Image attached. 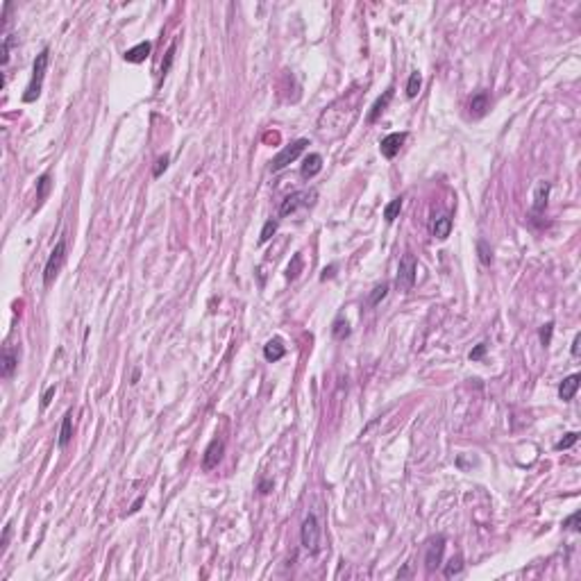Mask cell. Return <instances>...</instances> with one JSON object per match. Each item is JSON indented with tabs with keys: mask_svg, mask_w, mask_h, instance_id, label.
<instances>
[{
	"mask_svg": "<svg viewBox=\"0 0 581 581\" xmlns=\"http://www.w3.org/2000/svg\"><path fill=\"white\" fill-rule=\"evenodd\" d=\"M48 62H50V50L43 48L41 53L37 55L34 59V66H32V80H30L28 89L23 93V103H34V100L41 95V89H43V78H45V68H48Z\"/></svg>",
	"mask_w": 581,
	"mask_h": 581,
	"instance_id": "1",
	"label": "cell"
},
{
	"mask_svg": "<svg viewBox=\"0 0 581 581\" xmlns=\"http://www.w3.org/2000/svg\"><path fill=\"white\" fill-rule=\"evenodd\" d=\"M307 145H309V141H307V139H297V141H293V143L284 145V148H282L280 153L272 157V161H270V170H272V173H280V170H284L286 166L293 164V161H295L297 157L305 153Z\"/></svg>",
	"mask_w": 581,
	"mask_h": 581,
	"instance_id": "2",
	"label": "cell"
},
{
	"mask_svg": "<svg viewBox=\"0 0 581 581\" xmlns=\"http://www.w3.org/2000/svg\"><path fill=\"white\" fill-rule=\"evenodd\" d=\"M300 540H302V547H305L309 554L320 552V524H318V518L313 513L307 515L305 522H302Z\"/></svg>",
	"mask_w": 581,
	"mask_h": 581,
	"instance_id": "3",
	"label": "cell"
},
{
	"mask_svg": "<svg viewBox=\"0 0 581 581\" xmlns=\"http://www.w3.org/2000/svg\"><path fill=\"white\" fill-rule=\"evenodd\" d=\"M64 261H66V239H59L57 245L53 247V252H50L48 261H45V268H43V284L50 286L55 282V277L59 275V270H62Z\"/></svg>",
	"mask_w": 581,
	"mask_h": 581,
	"instance_id": "4",
	"label": "cell"
},
{
	"mask_svg": "<svg viewBox=\"0 0 581 581\" xmlns=\"http://www.w3.org/2000/svg\"><path fill=\"white\" fill-rule=\"evenodd\" d=\"M416 275H418V261L411 252L400 259V270H397V286L400 291H411L413 284H416Z\"/></svg>",
	"mask_w": 581,
	"mask_h": 581,
	"instance_id": "5",
	"label": "cell"
},
{
	"mask_svg": "<svg viewBox=\"0 0 581 581\" xmlns=\"http://www.w3.org/2000/svg\"><path fill=\"white\" fill-rule=\"evenodd\" d=\"M316 200V191H295V193L286 195L280 205V216H291L297 211V207L302 205H313Z\"/></svg>",
	"mask_w": 581,
	"mask_h": 581,
	"instance_id": "6",
	"label": "cell"
},
{
	"mask_svg": "<svg viewBox=\"0 0 581 581\" xmlns=\"http://www.w3.org/2000/svg\"><path fill=\"white\" fill-rule=\"evenodd\" d=\"M443 552H445V536L438 534L436 538L429 540L427 552H425V568L429 572H434V570H438L443 565Z\"/></svg>",
	"mask_w": 581,
	"mask_h": 581,
	"instance_id": "7",
	"label": "cell"
},
{
	"mask_svg": "<svg viewBox=\"0 0 581 581\" xmlns=\"http://www.w3.org/2000/svg\"><path fill=\"white\" fill-rule=\"evenodd\" d=\"M223 452H225V441H223V438H214V441H211L209 445H207V449H205L202 468H205V470H214L220 463V459H223Z\"/></svg>",
	"mask_w": 581,
	"mask_h": 581,
	"instance_id": "8",
	"label": "cell"
},
{
	"mask_svg": "<svg viewBox=\"0 0 581 581\" xmlns=\"http://www.w3.org/2000/svg\"><path fill=\"white\" fill-rule=\"evenodd\" d=\"M407 141V132H393L388 136H384L382 143H380V150L386 159H395V155L400 153L402 143Z\"/></svg>",
	"mask_w": 581,
	"mask_h": 581,
	"instance_id": "9",
	"label": "cell"
},
{
	"mask_svg": "<svg viewBox=\"0 0 581 581\" xmlns=\"http://www.w3.org/2000/svg\"><path fill=\"white\" fill-rule=\"evenodd\" d=\"M488 107H491V95H488V91H479V93H474L472 98H470V116L472 118H482L484 114L488 112Z\"/></svg>",
	"mask_w": 581,
	"mask_h": 581,
	"instance_id": "10",
	"label": "cell"
},
{
	"mask_svg": "<svg viewBox=\"0 0 581 581\" xmlns=\"http://www.w3.org/2000/svg\"><path fill=\"white\" fill-rule=\"evenodd\" d=\"M150 53H153V43H150V41H141V43H136L134 48H130L128 53H125V62L141 64V62H145V59L150 57Z\"/></svg>",
	"mask_w": 581,
	"mask_h": 581,
	"instance_id": "11",
	"label": "cell"
},
{
	"mask_svg": "<svg viewBox=\"0 0 581 581\" xmlns=\"http://www.w3.org/2000/svg\"><path fill=\"white\" fill-rule=\"evenodd\" d=\"M320 170H322V157L318 155V153L307 155V157H305V164H302V168H300V175H302V178H305V180H311V178H316Z\"/></svg>",
	"mask_w": 581,
	"mask_h": 581,
	"instance_id": "12",
	"label": "cell"
},
{
	"mask_svg": "<svg viewBox=\"0 0 581 581\" xmlns=\"http://www.w3.org/2000/svg\"><path fill=\"white\" fill-rule=\"evenodd\" d=\"M579 382H581V375H570V377H565L563 382H561V386H559V397L563 402H570L574 397V393L579 391Z\"/></svg>",
	"mask_w": 581,
	"mask_h": 581,
	"instance_id": "13",
	"label": "cell"
},
{
	"mask_svg": "<svg viewBox=\"0 0 581 581\" xmlns=\"http://www.w3.org/2000/svg\"><path fill=\"white\" fill-rule=\"evenodd\" d=\"M393 91L395 89H386L384 91V95H380V98L375 100V105H372V109H370V114H368V123H377V118L386 112V107H388V103L393 100Z\"/></svg>",
	"mask_w": 581,
	"mask_h": 581,
	"instance_id": "14",
	"label": "cell"
},
{
	"mask_svg": "<svg viewBox=\"0 0 581 581\" xmlns=\"http://www.w3.org/2000/svg\"><path fill=\"white\" fill-rule=\"evenodd\" d=\"M549 182H538L536 184V191H534V211L540 214V211L547 207V198H549Z\"/></svg>",
	"mask_w": 581,
	"mask_h": 581,
	"instance_id": "15",
	"label": "cell"
},
{
	"mask_svg": "<svg viewBox=\"0 0 581 581\" xmlns=\"http://www.w3.org/2000/svg\"><path fill=\"white\" fill-rule=\"evenodd\" d=\"M286 355V347H284V343L280 341V338H272V341H268L264 345V357H266V361H270V363H275V361H280L282 357Z\"/></svg>",
	"mask_w": 581,
	"mask_h": 581,
	"instance_id": "16",
	"label": "cell"
},
{
	"mask_svg": "<svg viewBox=\"0 0 581 581\" xmlns=\"http://www.w3.org/2000/svg\"><path fill=\"white\" fill-rule=\"evenodd\" d=\"M16 366H18L16 352H14L12 347H5V352H3V377H5V380H9V377L14 375Z\"/></svg>",
	"mask_w": 581,
	"mask_h": 581,
	"instance_id": "17",
	"label": "cell"
},
{
	"mask_svg": "<svg viewBox=\"0 0 581 581\" xmlns=\"http://www.w3.org/2000/svg\"><path fill=\"white\" fill-rule=\"evenodd\" d=\"M73 438V413H66L62 418V429H59V447H66Z\"/></svg>",
	"mask_w": 581,
	"mask_h": 581,
	"instance_id": "18",
	"label": "cell"
},
{
	"mask_svg": "<svg viewBox=\"0 0 581 581\" xmlns=\"http://www.w3.org/2000/svg\"><path fill=\"white\" fill-rule=\"evenodd\" d=\"M449 232H452V218H449V216L436 218V223H434V236H436L438 241H445L449 236Z\"/></svg>",
	"mask_w": 581,
	"mask_h": 581,
	"instance_id": "19",
	"label": "cell"
},
{
	"mask_svg": "<svg viewBox=\"0 0 581 581\" xmlns=\"http://www.w3.org/2000/svg\"><path fill=\"white\" fill-rule=\"evenodd\" d=\"M332 334H334L336 341H345V338L352 334L350 322L343 320V318H338V320H334V327H332Z\"/></svg>",
	"mask_w": 581,
	"mask_h": 581,
	"instance_id": "20",
	"label": "cell"
},
{
	"mask_svg": "<svg viewBox=\"0 0 581 581\" xmlns=\"http://www.w3.org/2000/svg\"><path fill=\"white\" fill-rule=\"evenodd\" d=\"M400 211H402V198H395V200L388 202V205L384 207V218H386V223H393V220L400 216Z\"/></svg>",
	"mask_w": 581,
	"mask_h": 581,
	"instance_id": "21",
	"label": "cell"
},
{
	"mask_svg": "<svg viewBox=\"0 0 581 581\" xmlns=\"http://www.w3.org/2000/svg\"><path fill=\"white\" fill-rule=\"evenodd\" d=\"M277 225H280V223H277V220H272V218H270V220H266V223H264V227H261V234H259V243H261V245L268 243L272 236H275Z\"/></svg>",
	"mask_w": 581,
	"mask_h": 581,
	"instance_id": "22",
	"label": "cell"
},
{
	"mask_svg": "<svg viewBox=\"0 0 581 581\" xmlns=\"http://www.w3.org/2000/svg\"><path fill=\"white\" fill-rule=\"evenodd\" d=\"M420 84H422V78H420V73H411V78H409V82H407V98H416L418 93H420Z\"/></svg>",
	"mask_w": 581,
	"mask_h": 581,
	"instance_id": "23",
	"label": "cell"
},
{
	"mask_svg": "<svg viewBox=\"0 0 581 581\" xmlns=\"http://www.w3.org/2000/svg\"><path fill=\"white\" fill-rule=\"evenodd\" d=\"M50 186H53V182H50V173L41 175V178H39V182H37V202H43V200H45V195H48Z\"/></svg>",
	"mask_w": 581,
	"mask_h": 581,
	"instance_id": "24",
	"label": "cell"
},
{
	"mask_svg": "<svg viewBox=\"0 0 581 581\" xmlns=\"http://www.w3.org/2000/svg\"><path fill=\"white\" fill-rule=\"evenodd\" d=\"M552 334H554V322L549 320V322H545V325L540 327V332H538L540 345H543V347H549V345H552Z\"/></svg>",
	"mask_w": 581,
	"mask_h": 581,
	"instance_id": "25",
	"label": "cell"
},
{
	"mask_svg": "<svg viewBox=\"0 0 581 581\" xmlns=\"http://www.w3.org/2000/svg\"><path fill=\"white\" fill-rule=\"evenodd\" d=\"M477 250H479V261L484 266H491L493 264V250L486 241H477Z\"/></svg>",
	"mask_w": 581,
	"mask_h": 581,
	"instance_id": "26",
	"label": "cell"
},
{
	"mask_svg": "<svg viewBox=\"0 0 581 581\" xmlns=\"http://www.w3.org/2000/svg\"><path fill=\"white\" fill-rule=\"evenodd\" d=\"M173 59H175V43H170V45H168V50H166L164 62H161V80H164L166 75H168L170 66H173Z\"/></svg>",
	"mask_w": 581,
	"mask_h": 581,
	"instance_id": "27",
	"label": "cell"
},
{
	"mask_svg": "<svg viewBox=\"0 0 581 581\" xmlns=\"http://www.w3.org/2000/svg\"><path fill=\"white\" fill-rule=\"evenodd\" d=\"M463 570V559L461 557H452L449 559V563L445 565V577H454V574H459Z\"/></svg>",
	"mask_w": 581,
	"mask_h": 581,
	"instance_id": "28",
	"label": "cell"
},
{
	"mask_svg": "<svg viewBox=\"0 0 581 581\" xmlns=\"http://www.w3.org/2000/svg\"><path fill=\"white\" fill-rule=\"evenodd\" d=\"M386 295H388V284H382V286H377V289L370 293V300H368V302H370V307H377Z\"/></svg>",
	"mask_w": 581,
	"mask_h": 581,
	"instance_id": "29",
	"label": "cell"
},
{
	"mask_svg": "<svg viewBox=\"0 0 581 581\" xmlns=\"http://www.w3.org/2000/svg\"><path fill=\"white\" fill-rule=\"evenodd\" d=\"M577 441H579V434H577V432H570V434H565V438H561V441H559L554 447H557L559 452H561V449H570Z\"/></svg>",
	"mask_w": 581,
	"mask_h": 581,
	"instance_id": "30",
	"label": "cell"
},
{
	"mask_svg": "<svg viewBox=\"0 0 581 581\" xmlns=\"http://www.w3.org/2000/svg\"><path fill=\"white\" fill-rule=\"evenodd\" d=\"M300 270H302V257L295 255L293 257V264H289V268H286V275H289V280H295L300 275Z\"/></svg>",
	"mask_w": 581,
	"mask_h": 581,
	"instance_id": "31",
	"label": "cell"
},
{
	"mask_svg": "<svg viewBox=\"0 0 581 581\" xmlns=\"http://www.w3.org/2000/svg\"><path fill=\"white\" fill-rule=\"evenodd\" d=\"M579 520H581V513L579 511H574L570 518H565L563 520V527L565 529H570V532H579Z\"/></svg>",
	"mask_w": 581,
	"mask_h": 581,
	"instance_id": "32",
	"label": "cell"
},
{
	"mask_svg": "<svg viewBox=\"0 0 581 581\" xmlns=\"http://www.w3.org/2000/svg\"><path fill=\"white\" fill-rule=\"evenodd\" d=\"M166 168H168V155H164V157H159V159H157V164H155V168H153V178H161Z\"/></svg>",
	"mask_w": 581,
	"mask_h": 581,
	"instance_id": "33",
	"label": "cell"
},
{
	"mask_svg": "<svg viewBox=\"0 0 581 581\" xmlns=\"http://www.w3.org/2000/svg\"><path fill=\"white\" fill-rule=\"evenodd\" d=\"M484 355H486V343H479V345L470 352V361H479Z\"/></svg>",
	"mask_w": 581,
	"mask_h": 581,
	"instance_id": "34",
	"label": "cell"
},
{
	"mask_svg": "<svg viewBox=\"0 0 581 581\" xmlns=\"http://www.w3.org/2000/svg\"><path fill=\"white\" fill-rule=\"evenodd\" d=\"M7 62H9V37L5 34V37H3V57H0V64L7 66Z\"/></svg>",
	"mask_w": 581,
	"mask_h": 581,
	"instance_id": "35",
	"label": "cell"
},
{
	"mask_svg": "<svg viewBox=\"0 0 581 581\" xmlns=\"http://www.w3.org/2000/svg\"><path fill=\"white\" fill-rule=\"evenodd\" d=\"M55 391H57V388H55V386H48V391H45V393H43V397H41V409H45V407H48L50 402H53V397H55Z\"/></svg>",
	"mask_w": 581,
	"mask_h": 581,
	"instance_id": "36",
	"label": "cell"
},
{
	"mask_svg": "<svg viewBox=\"0 0 581 581\" xmlns=\"http://www.w3.org/2000/svg\"><path fill=\"white\" fill-rule=\"evenodd\" d=\"M9 534H12V524H5V529H3V540H0V552H5V549H7Z\"/></svg>",
	"mask_w": 581,
	"mask_h": 581,
	"instance_id": "37",
	"label": "cell"
},
{
	"mask_svg": "<svg viewBox=\"0 0 581 581\" xmlns=\"http://www.w3.org/2000/svg\"><path fill=\"white\" fill-rule=\"evenodd\" d=\"M579 347H581V334H577L572 341V357H579Z\"/></svg>",
	"mask_w": 581,
	"mask_h": 581,
	"instance_id": "38",
	"label": "cell"
},
{
	"mask_svg": "<svg viewBox=\"0 0 581 581\" xmlns=\"http://www.w3.org/2000/svg\"><path fill=\"white\" fill-rule=\"evenodd\" d=\"M334 270H336V266H330V268H325V270H322V275H320V280L325 282L327 277H334Z\"/></svg>",
	"mask_w": 581,
	"mask_h": 581,
	"instance_id": "39",
	"label": "cell"
},
{
	"mask_svg": "<svg viewBox=\"0 0 581 581\" xmlns=\"http://www.w3.org/2000/svg\"><path fill=\"white\" fill-rule=\"evenodd\" d=\"M270 488H272V482H261V484H259V491H261V495L270 493Z\"/></svg>",
	"mask_w": 581,
	"mask_h": 581,
	"instance_id": "40",
	"label": "cell"
},
{
	"mask_svg": "<svg viewBox=\"0 0 581 581\" xmlns=\"http://www.w3.org/2000/svg\"><path fill=\"white\" fill-rule=\"evenodd\" d=\"M141 504H143V497H139V499H136V502L132 504V509H130V513H136V511H139V509H141Z\"/></svg>",
	"mask_w": 581,
	"mask_h": 581,
	"instance_id": "41",
	"label": "cell"
},
{
	"mask_svg": "<svg viewBox=\"0 0 581 581\" xmlns=\"http://www.w3.org/2000/svg\"><path fill=\"white\" fill-rule=\"evenodd\" d=\"M139 382V370H134V375H132V384H136Z\"/></svg>",
	"mask_w": 581,
	"mask_h": 581,
	"instance_id": "42",
	"label": "cell"
}]
</instances>
